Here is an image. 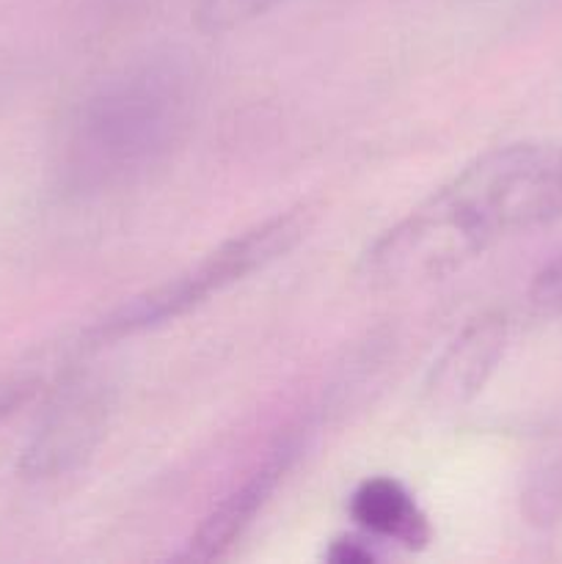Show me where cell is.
I'll return each instance as SVG.
<instances>
[{"label":"cell","mask_w":562,"mask_h":564,"mask_svg":"<svg viewBox=\"0 0 562 564\" xmlns=\"http://www.w3.org/2000/svg\"><path fill=\"white\" fill-rule=\"evenodd\" d=\"M562 218V141H518L463 165L361 257L378 290L450 279L501 240Z\"/></svg>","instance_id":"cell-1"},{"label":"cell","mask_w":562,"mask_h":564,"mask_svg":"<svg viewBox=\"0 0 562 564\" xmlns=\"http://www.w3.org/2000/svg\"><path fill=\"white\" fill-rule=\"evenodd\" d=\"M191 113L193 77L176 61H141L116 72L72 110L61 143V180L75 193H105L143 180L180 147Z\"/></svg>","instance_id":"cell-2"},{"label":"cell","mask_w":562,"mask_h":564,"mask_svg":"<svg viewBox=\"0 0 562 564\" xmlns=\"http://www.w3.org/2000/svg\"><path fill=\"white\" fill-rule=\"evenodd\" d=\"M306 213L292 209V213H279L240 231L224 246L215 248L213 253H207L198 264L121 303L102 323L94 325L91 339H97L99 345L127 339V336L143 334V330L185 317L193 308L204 306L209 297L220 295L229 286L246 281L248 275L284 259L306 237Z\"/></svg>","instance_id":"cell-3"},{"label":"cell","mask_w":562,"mask_h":564,"mask_svg":"<svg viewBox=\"0 0 562 564\" xmlns=\"http://www.w3.org/2000/svg\"><path fill=\"white\" fill-rule=\"evenodd\" d=\"M108 422V394L94 380L66 383L44 411L22 468L33 479H58L91 457Z\"/></svg>","instance_id":"cell-4"},{"label":"cell","mask_w":562,"mask_h":564,"mask_svg":"<svg viewBox=\"0 0 562 564\" xmlns=\"http://www.w3.org/2000/svg\"><path fill=\"white\" fill-rule=\"evenodd\" d=\"M298 457V438L279 441L273 449L268 452L262 463L220 501L218 507H213L207 518L202 521V527L193 532V538L187 540V549L182 551V560H196V562H213L218 556H224L237 540L246 534V529L257 521L259 512L264 510L273 494L279 490V485L284 482L287 471L292 468Z\"/></svg>","instance_id":"cell-5"},{"label":"cell","mask_w":562,"mask_h":564,"mask_svg":"<svg viewBox=\"0 0 562 564\" xmlns=\"http://www.w3.org/2000/svg\"><path fill=\"white\" fill-rule=\"evenodd\" d=\"M510 341V325L505 314H483L472 319L446 350L435 358L424 383V394L435 408L468 405L483 389L505 358Z\"/></svg>","instance_id":"cell-6"},{"label":"cell","mask_w":562,"mask_h":564,"mask_svg":"<svg viewBox=\"0 0 562 564\" xmlns=\"http://www.w3.org/2000/svg\"><path fill=\"white\" fill-rule=\"evenodd\" d=\"M350 518L372 538L419 551L430 543L433 529L411 490L395 477H367L350 494Z\"/></svg>","instance_id":"cell-7"},{"label":"cell","mask_w":562,"mask_h":564,"mask_svg":"<svg viewBox=\"0 0 562 564\" xmlns=\"http://www.w3.org/2000/svg\"><path fill=\"white\" fill-rule=\"evenodd\" d=\"M287 3L292 0H196L193 22L202 33L220 36V33L237 31Z\"/></svg>","instance_id":"cell-8"},{"label":"cell","mask_w":562,"mask_h":564,"mask_svg":"<svg viewBox=\"0 0 562 564\" xmlns=\"http://www.w3.org/2000/svg\"><path fill=\"white\" fill-rule=\"evenodd\" d=\"M529 303L540 314H562V253L545 262L529 284Z\"/></svg>","instance_id":"cell-9"},{"label":"cell","mask_w":562,"mask_h":564,"mask_svg":"<svg viewBox=\"0 0 562 564\" xmlns=\"http://www.w3.org/2000/svg\"><path fill=\"white\" fill-rule=\"evenodd\" d=\"M372 540L364 538H336L325 551V560L334 564H372L378 562V551L372 549Z\"/></svg>","instance_id":"cell-10"},{"label":"cell","mask_w":562,"mask_h":564,"mask_svg":"<svg viewBox=\"0 0 562 564\" xmlns=\"http://www.w3.org/2000/svg\"><path fill=\"white\" fill-rule=\"evenodd\" d=\"M25 391H28V386L17 383V380H6V383H0V419L9 416V413L20 405L22 397H25Z\"/></svg>","instance_id":"cell-11"}]
</instances>
